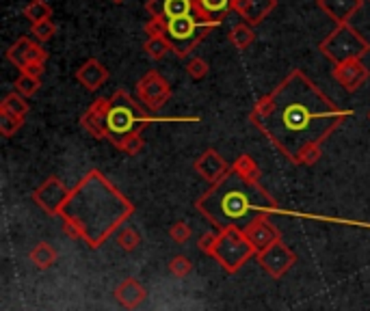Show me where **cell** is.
Segmentation results:
<instances>
[{
	"label": "cell",
	"mask_w": 370,
	"mask_h": 311,
	"mask_svg": "<svg viewBox=\"0 0 370 311\" xmlns=\"http://www.w3.org/2000/svg\"><path fill=\"white\" fill-rule=\"evenodd\" d=\"M351 113L340 111L318 87L294 69L251 113L253 126L292 162H312L325 138Z\"/></svg>",
	"instance_id": "1"
},
{
	"label": "cell",
	"mask_w": 370,
	"mask_h": 311,
	"mask_svg": "<svg viewBox=\"0 0 370 311\" xmlns=\"http://www.w3.org/2000/svg\"><path fill=\"white\" fill-rule=\"evenodd\" d=\"M130 212V203L97 171L74 188L63 203V217L70 221L91 245H97Z\"/></svg>",
	"instance_id": "2"
},
{
	"label": "cell",
	"mask_w": 370,
	"mask_h": 311,
	"mask_svg": "<svg viewBox=\"0 0 370 311\" xmlns=\"http://www.w3.org/2000/svg\"><path fill=\"white\" fill-rule=\"evenodd\" d=\"M199 210L219 227H245L275 207L262 188L239 169H232L213 190L199 199Z\"/></svg>",
	"instance_id": "3"
},
{
	"label": "cell",
	"mask_w": 370,
	"mask_h": 311,
	"mask_svg": "<svg viewBox=\"0 0 370 311\" xmlns=\"http://www.w3.org/2000/svg\"><path fill=\"white\" fill-rule=\"evenodd\" d=\"M152 121V117H148L137 102H132L126 93H115L109 104H107V113H105V130L107 134L117 141L119 145H124L128 138L137 136L139 130Z\"/></svg>",
	"instance_id": "4"
},
{
	"label": "cell",
	"mask_w": 370,
	"mask_h": 311,
	"mask_svg": "<svg viewBox=\"0 0 370 311\" xmlns=\"http://www.w3.org/2000/svg\"><path fill=\"white\" fill-rule=\"evenodd\" d=\"M221 22H215V20H208L204 18L199 11L197 13H191V16H184L180 20H174V22H167L165 24V35L162 37L167 39V44L172 46V50L178 54V56H186L201 39L206 37V35L217 28Z\"/></svg>",
	"instance_id": "5"
},
{
	"label": "cell",
	"mask_w": 370,
	"mask_h": 311,
	"mask_svg": "<svg viewBox=\"0 0 370 311\" xmlns=\"http://www.w3.org/2000/svg\"><path fill=\"white\" fill-rule=\"evenodd\" d=\"M370 50V44L351 24H338L321 42V52L338 67L351 61H359Z\"/></svg>",
	"instance_id": "6"
},
{
	"label": "cell",
	"mask_w": 370,
	"mask_h": 311,
	"mask_svg": "<svg viewBox=\"0 0 370 311\" xmlns=\"http://www.w3.org/2000/svg\"><path fill=\"white\" fill-rule=\"evenodd\" d=\"M145 9H148L150 18H156L165 24L199 11L195 0H148Z\"/></svg>",
	"instance_id": "7"
},
{
	"label": "cell",
	"mask_w": 370,
	"mask_h": 311,
	"mask_svg": "<svg viewBox=\"0 0 370 311\" xmlns=\"http://www.w3.org/2000/svg\"><path fill=\"white\" fill-rule=\"evenodd\" d=\"M7 59H9L11 63H16V65L22 69V72H24V69L30 67V65H42V63L46 61V52H44V48L37 46L35 42H30L28 37H22V39H18V42L9 48Z\"/></svg>",
	"instance_id": "8"
},
{
	"label": "cell",
	"mask_w": 370,
	"mask_h": 311,
	"mask_svg": "<svg viewBox=\"0 0 370 311\" xmlns=\"http://www.w3.org/2000/svg\"><path fill=\"white\" fill-rule=\"evenodd\" d=\"M139 95H141V99L148 104V106L158 109V106H162V102H165L167 97H169V85H167V83L162 80L160 74L150 72V74L139 83Z\"/></svg>",
	"instance_id": "9"
},
{
	"label": "cell",
	"mask_w": 370,
	"mask_h": 311,
	"mask_svg": "<svg viewBox=\"0 0 370 311\" xmlns=\"http://www.w3.org/2000/svg\"><path fill=\"white\" fill-rule=\"evenodd\" d=\"M278 7V0H237L234 11H237L245 24L256 26L260 24L268 13Z\"/></svg>",
	"instance_id": "10"
},
{
	"label": "cell",
	"mask_w": 370,
	"mask_h": 311,
	"mask_svg": "<svg viewBox=\"0 0 370 311\" xmlns=\"http://www.w3.org/2000/svg\"><path fill=\"white\" fill-rule=\"evenodd\" d=\"M318 9L329 16L335 24H349L355 11H359L364 0H316Z\"/></svg>",
	"instance_id": "11"
},
{
	"label": "cell",
	"mask_w": 370,
	"mask_h": 311,
	"mask_svg": "<svg viewBox=\"0 0 370 311\" xmlns=\"http://www.w3.org/2000/svg\"><path fill=\"white\" fill-rule=\"evenodd\" d=\"M335 78L338 83L349 89V91H355L366 78H368V69L359 63V61H351V63H345V65H338L335 67Z\"/></svg>",
	"instance_id": "12"
},
{
	"label": "cell",
	"mask_w": 370,
	"mask_h": 311,
	"mask_svg": "<svg viewBox=\"0 0 370 311\" xmlns=\"http://www.w3.org/2000/svg\"><path fill=\"white\" fill-rule=\"evenodd\" d=\"M76 78L87 87V89H91V91H95L100 85H102L107 78H109V74H107V69H105V65H100L95 59H89L80 69H78V74H76Z\"/></svg>",
	"instance_id": "13"
},
{
	"label": "cell",
	"mask_w": 370,
	"mask_h": 311,
	"mask_svg": "<svg viewBox=\"0 0 370 311\" xmlns=\"http://www.w3.org/2000/svg\"><path fill=\"white\" fill-rule=\"evenodd\" d=\"M195 3H197V9L201 11V16L204 18L221 22L229 11H234L237 0H195Z\"/></svg>",
	"instance_id": "14"
},
{
	"label": "cell",
	"mask_w": 370,
	"mask_h": 311,
	"mask_svg": "<svg viewBox=\"0 0 370 311\" xmlns=\"http://www.w3.org/2000/svg\"><path fill=\"white\" fill-rule=\"evenodd\" d=\"M22 13L30 24H40V22L52 20V7L46 3V0H30Z\"/></svg>",
	"instance_id": "15"
},
{
	"label": "cell",
	"mask_w": 370,
	"mask_h": 311,
	"mask_svg": "<svg viewBox=\"0 0 370 311\" xmlns=\"http://www.w3.org/2000/svg\"><path fill=\"white\" fill-rule=\"evenodd\" d=\"M227 39H229V44H232L234 48L245 50V48H249V46L253 44L256 35H253V30H251L249 24L241 22V24H237V26H232V30H229V35H227Z\"/></svg>",
	"instance_id": "16"
},
{
	"label": "cell",
	"mask_w": 370,
	"mask_h": 311,
	"mask_svg": "<svg viewBox=\"0 0 370 311\" xmlns=\"http://www.w3.org/2000/svg\"><path fill=\"white\" fill-rule=\"evenodd\" d=\"M197 169L204 171V176L210 178V180H215V178H219V176H225V173H227L225 164L221 162V158H219L215 152L204 154V158H201V160L197 162Z\"/></svg>",
	"instance_id": "17"
},
{
	"label": "cell",
	"mask_w": 370,
	"mask_h": 311,
	"mask_svg": "<svg viewBox=\"0 0 370 311\" xmlns=\"http://www.w3.org/2000/svg\"><path fill=\"white\" fill-rule=\"evenodd\" d=\"M143 50L148 52V56L150 59H162L167 52H172V46L167 44V39L165 37H148V42H145V46H143Z\"/></svg>",
	"instance_id": "18"
},
{
	"label": "cell",
	"mask_w": 370,
	"mask_h": 311,
	"mask_svg": "<svg viewBox=\"0 0 370 311\" xmlns=\"http://www.w3.org/2000/svg\"><path fill=\"white\" fill-rule=\"evenodd\" d=\"M30 32L35 35L37 42H48V39L52 37V35L56 32V26H54L52 20H46V22H40V24H32Z\"/></svg>",
	"instance_id": "19"
},
{
	"label": "cell",
	"mask_w": 370,
	"mask_h": 311,
	"mask_svg": "<svg viewBox=\"0 0 370 311\" xmlns=\"http://www.w3.org/2000/svg\"><path fill=\"white\" fill-rule=\"evenodd\" d=\"M3 109H5V113L9 115H13V117H18V115H22L24 111H26V104L18 97V95H9L7 99H5V104H3Z\"/></svg>",
	"instance_id": "20"
},
{
	"label": "cell",
	"mask_w": 370,
	"mask_h": 311,
	"mask_svg": "<svg viewBox=\"0 0 370 311\" xmlns=\"http://www.w3.org/2000/svg\"><path fill=\"white\" fill-rule=\"evenodd\" d=\"M37 87H40L37 76H30V74L22 72V76H20V80H18V89H20L22 93L30 95V93H35V91H37Z\"/></svg>",
	"instance_id": "21"
},
{
	"label": "cell",
	"mask_w": 370,
	"mask_h": 311,
	"mask_svg": "<svg viewBox=\"0 0 370 311\" xmlns=\"http://www.w3.org/2000/svg\"><path fill=\"white\" fill-rule=\"evenodd\" d=\"M186 72L193 76V78H204L208 74V65L204 59H191L189 65H186Z\"/></svg>",
	"instance_id": "22"
},
{
	"label": "cell",
	"mask_w": 370,
	"mask_h": 311,
	"mask_svg": "<svg viewBox=\"0 0 370 311\" xmlns=\"http://www.w3.org/2000/svg\"><path fill=\"white\" fill-rule=\"evenodd\" d=\"M111 3H117V5H121V3H126V0H111Z\"/></svg>",
	"instance_id": "23"
}]
</instances>
